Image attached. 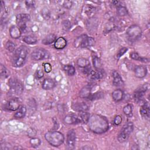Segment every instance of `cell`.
I'll return each instance as SVG.
<instances>
[{"label":"cell","instance_id":"d590c367","mask_svg":"<svg viewBox=\"0 0 150 150\" xmlns=\"http://www.w3.org/2000/svg\"><path fill=\"white\" fill-rule=\"evenodd\" d=\"M1 76L4 78H6L9 76V71L8 69L2 64L1 65Z\"/></svg>","mask_w":150,"mask_h":150},{"label":"cell","instance_id":"52a82bcc","mask_svg":"<svg viewBox=\"0 0 150 150\" xmlns=\"http://www.w3.org/2000/svg\"><path fill=\"white\" fill-rule=\"evenodd\" d=\"M9 86L11 88V93L12 94L20 95L22 93L23 87L22 84L15 78H11L8 81Z\"/></svg>","mask_w":150,"mask_h":150},{"label":"cell","instance_id":"b9f144b4","mask_svg":"<svg viewBox=\"0 0 150 150\" xmlns=\"http://www.w3.org/2000/svg\"><path fill=\"white\" fill-rule=\"evenodd\" d=\"M43 67H44V69H45V71L46 72V73H49L51 71L52 68V66L50 63H46L43 64Z\"/></svg>","mask_w":150,"mask_h":150},{"label":"cell","instance_id":"277c9868","mask_svg":"<svg viewBox=\"0 0 150 150\" xmlns=\"http://www.w3.org/2000/svg\"><path fill=\"white\" fill-rule=\"evenodd\" d=\"M133 129L134 125L131 122H128L124 124L118 135L117 138L118 141L120 142H124L126 141L129 138V136L132 132Z\"/></svg>","mask_w":150,"mask_h":150},{"label":"cell","instance_id":"ba28073f","mask_svg":"<svg viewBox=\"0 0 150 150\" xmlns=\"http://www.w3.org/2000/svg\"><path fill=\"white\" fill-rule=\"evenodd\" d=\"M50 56L49 52L43 48H38L33 51L31 54V57L35 60H40L48 59Z\"/></svg>","mask_w":150,"mask_h":150},{"label":"cell","instance_id":"ffe728a7","mask_svg":"<svg viewBox=\"0 0 150 150\" xmlns=\"http://www.w3.org/2000/svg\"><path fill=\"white\" fill-rule=\"evenodd\" d=\"M149 112L150 111H149V104L148 103H145L140 109V114L143 117L146 119H149Z\"/></svg>","mask_w":150,"mask_h":150},{"label":"cell","instance_id":"60d3db41","mask_svg":"<svg viewBox=\"0 0 150 150\" xmlns=\"http://www.w3.org/2000/svg\"><path fill=\"white\" fill-rule=\"evenodd\" d=\"M127 50H128V49L127 47H122V48H121L119 50V52H118V53L117 54V59H119L120 57H121L127 51Z\"/></svg>","mask_w":150,"mask_h":150},{"label":"cell","instance_id":"6da1fadb","mask_svg":"<svg viewBox=\"0 0 150 150\" xmlns=\"http://www.w3.org/2000/svg\"><path fill=\"white\" fill-rule=\"evenodd\" d=\"M87 122L90 130L95 133L102 134L108 129V120L102 115H92L90 117Z\"/></svg>","mask_w":150,"mask_h":150},{"label":"cell","instance_id":"7402d4cb","mask_svg":"<svg viewBox=\"0 0 150 150\" xmlns=\"http://www.w3.org/2000/svg\"><path fill=\"white\" fill-rule=\"evenodd\" d=\"M124 92L121 89H117L112 93V97L115 101H120L123 98Z\"/></svg>","mask_w":150,"mask_h":150},{"label":"cell","instance_id":"30bf717a","mask_svg":"<svg viewBox=\"0 0 150 150\" xmlns=\"http://www.w3.org/2000/svg\"><path fill=\"white\" fill-rule=\"evenodd\" d=\"M148 88V84L147 83L144 84L143 86H142L140 88H138L134 93V98L136 101L139 102L142 100L143 96L146 90Z\"/></svg>","mask_w":150,"mask_h":150},{"label":"cell","instance_id":"836d02e7","mask_svg":"<svg viewBox=\"0 0 150 150\" xmlns=\"http://www.w3.org/2000/svg\"><path fill=\"white\" fill-rule=\"evenodd\" d=\"M93 63L94 67L96 69H98V70L100 69L101 66V63L100 59L98 57H97L96 56H93Z\"/></svg>","mask_w":150,"mask_h":150},{"label":"cell","instance_id":"bcb514c9","mask_svg":"<svg viewBox=\"0 0 150 150\" xmlns=\"http://www.w3.org/2000/svg\"><path fill=\"white\" fill-rule=\"evenodd\" d=\"M91 67H90V65L88 66L87 67L84 68V70H83V72L84 74H90V72L91 71Z\"/></svg>","mask_w":150,"mask_h":150},{"label":"cell","instance_id":"ee69618b","mask_svg":"<svg viewBox=\"0 0 150 150\" xmlns=\"http://www.w3.org/2000/svg\"><path fill=\"white\" fill-rule=\"evenodd\" d=\"M62 5L67 8V9H69L71 8V6H72V2L71 1H63V4Z\"/></svg>","mask_w":150,"mask_h":150},{"label":"cell","instance_id":"74e56055","mask_svg":"<svg viewBox=\"0 0 150 150\" xmlns=\"http://www.w3.org/2000/svg\"><path fill=\"white\" fill-rule=\"evenodd\" d=\"M42 15L45 19H48L50 18V13L49 9L46 8H45L42 11Z\"/></svg>","mask_w":150,"mask_h":150},{"label":"cell","instance_id":"8d00e7d4","mask_svg":"<svg viewBox=\"0 0 150 150\" xmlns=\"http://www.w3.org/2000/svg\"><path fill=\"white\" fill-rule=\"evenodd\" d=\"M30 144L33 147L36 148V147H38V146L40 145V140L39 138H32L30 140Z\"/></svg>","mask_w":150,"mask_h":150},{"label":"cell","instance_id":"d6a6232c","mask_svg":"<svg viewBox=\"0 0 150 150\" xmlns=\"http://www.w3.org/2000/svg\"><path fill=\"white\" fill-rule=\"evenodd\" d=\"M104 97V94L102 92H97L94 94H91L88 97V100H97V99H101Z\"/></svg>","mask_w":150,"mask_h":150},{"label":"cell","instance_id":"2e32d148","mask_svg":"<svg viewBox=\"0 0 150 150\" xmlns=\"http://www.w3.org/2000/svg\"><path fill=\"white\" fill-rule=\"evenodd\" d=\"M112 76L113 77V84L115 86H121L123 85V80L122 77L120 75V74L117 71H113L112 73Z\"/></svg>","mask_w":150,"mask_h":150},{"label":"cell","instance_id":"d6986e66","mask_svg":"<svg viewBox=\"0 0 150 150\" xmlns=\"http://www.w3.org/2000/svg\"><path fill=\"white\" fill-rule=\"evenodd\" d=\"M67 45L66 40L63 38L60 37L57 38L54 43V46L57 49H62L66 47Z\"/></svg>","mask_w":150,"mask_h":150},{"label":"cell","instance_id":"f546056e","mask_svg":"<svg viewBox=\"0 0 150 150\" xmlns=\"http://www.w3.org/2000/svg\"><path fill=\"white\" fill-rule=\"evenodd\" d=\"M77 65L80 67H83V68H85L86 67H87L88 66L90 65V62L89 61L85 59V58H80L77 60Z\"/></svg>","mask_w":150,"mask_h":150},{"label":"cell","instance_id":"603a6c76","mask_svg":"<svg viewBox=\"0 0 150 150\" xmlns=\"http://www.w3.org/2000/svg\"><path fill=\"white\" fill-rule=\"evenodd\" d=\"M91 94V87L89 86H86L80 91V96L82 98H88Z\"/></svg>","mask_w":150,"mask_h":150},{"label":"cell","instance_id":"681fc988","mask_svg":"<svg viewBox=\"0 0 150 150\" xmlns=\"http://www.w3.org/2000/svg\"><path fill=\"white\" fill-rule=\"evenodd\" d=\"M13 149H22V147H14L13 148Z\"/></svg>","mask_w":150,"mask_h":150},{"label":"cell","instance_id":"7dc6e473","mask_svg":"<svg viewBox=\"0 0 150 150\" xmlns=\"http://www.w3.org/2000/svg\"><path fill=\"white\" fill-rule=\"evenodd\" d=\"M28 135L29 137H33V136L35 135L36 134V131L32 129V128H29L28 130Z\"/></svg>","mask_w":150,"mask_h":150},{"label":"cell","instance_id":"cb8c5ba5","mask_svg":"<svg viewBox=\"0 0 150 150\" xmlns=\"http://www.w3.org/2000/svg\"><path fill=\"white\" fill-rule=\"evenodd\" d=\"M26 113V108L25 106L21 105L19 107V108L18 109V111L15 113L14 117L17 118H23L25 116V114Z\"/></svg>","mask_w":150,"mask_h":150},{"label":"cell","instance_id":"4dcf8cb0","mask_svg":"<svg viewBox=\"0 0 150 150\" xmlns=\"http://www.w3.org/2000/svg\"><path fill=\"white\" fill-rule=\"evenodd\" d=\"M123 112L125 115L131 117L132 115V105L131 104H127L123 108Z\"/></svg>","mask_w":150,"mask_h":150},{"label":"cell","instance_id":"9c48e42d","mask_svg":"<svg viewBox=\"0 0 150 150\" xmlns=\"http://www.w3.org/2000/svg\"><path fill=\"white\" fill-rule=\"evenodd\" d=\"M76 132L74 129H70L68 131L67 135V149H73L74 148L76 143Z\"/></svg>","mask_w":150,"mask_h":150},{"label":"cell","instance_id":"ab89813d","mask_svg":"<svg viewBox=\"0 0 150 150\" xmlns=\"http://www.w3.org/2000/svg\"><path fill=\"white\" fill-rule=\"evenodd\" d=\"M122 120V117L120 115H116L114 118L113 122L115 125H118L121 123Z\"/></svg>","mask_w":150,"mask_h":150},{"label":"cell","instance_id":"5bb4252c","mask_svg":"<svg viewBox=\"0 0 150 150\" xmlns=\"http://www.w3.org/2000/svg\"><path fill=\"white\" fill-rule=\"evenodd\" d=\"M135 75L138 78L144 77L147 73L146 67L142 65H138L135 69Z\"/></svg>","mask_w":150,"mask_h":150},{"label":"cell","instance_id":"9a60e30c","mask_svg":"<svg viewBox=\"0 0 150 150\" xmlns=\"http://www.w3.org/2000/svg\"><path fill=\"white\" fill-rule=\"evenodd\" d=\"M73 109L78 112L82 111H87L88 110V105L84 102L80 103H76L73 104Z\"/></svg>","mask_w":150,"mask_h":150},{"label":"cell","instance_id":"4316f807","mask_svg":"<svg viewBox=\"0 0 150 150\" xmlns=\"http://www.w3.org/2000/svg\"><path fill=\"white\" fill-rule=\"evenodd\" d=\"M79 117L80 118L81 123H87L90 118V114L86 111L79 112Z\"/></svg>","mask_w":150,"mask_h":150},{"label":"cell","instance_id":"f6af8a7d","mask_svg":"<svg viewBox=\"0 0 150 150\" xmlns=\"http://www.w3.org/2000/svg\"><path fill=\"white\" fill-rule=\"evenodd\" d=\"M25 4L27 7L32 8L35 5V1H26Z\"/></svg>","mask_w":150,"mask_h":150},{"label":"cell","instance_id":"8fae6325","mask_svg":"<svg viewBox=\"0 0 150 150\" xmlns=\"http://www.w3.org/2000/svg\"><path fill=\"white\" fill-rule=\"evenodd\" d=\"M30 19V16L27 13H20L16 16V22L19 28L26 26V23Z\"/></svg>","mask_w":150,"mask_h":150},{"label":"cell","instance_id":"484cf974","mask_svg":"<svg viewBox=\"0 0 150 150\" xmlns=\"http://www.w3.org/2000/svg\"><path fill=\"white\" fill-rule=\"evenodd\" d=\"M23 40L27 44L32 45L36 43L37 38L33 35H29L24 36L23 38Z\"/></svg>","mask_w":150,"mask_h":150},{"label":"cell","instance_id":"7a4b0ae2","mask_svg":"<svg viewBox=\"0 0 150 150\" xmlns=\"http://www.w3.org/2000/svg\"><path fill=\"white\" fill-rule=\"evenodd\" d=\"M29 52L28 48L25 46H21L15 51L12 59L13 66L19 67L23 66L25 62Z\"/></svg>","mask_w":150,"mask_h":150},{"label":"cell","instance_id":"5b68a950","mask_svg":"<svg viewBox=\"0 0 150 150\" xmlns=\"http://www.w3.org/2000/svg\"><path fill=\"white\" fill-rule=\"evenodd\" d=\"M126 34L130 41H135L141 37L142 30L138 25H132L127 29Z\"/></svg>","mask_w":150,"mask_h":150},{"label":"cell","instance_id":"44dd1931","mask_svg":"<svg viewBox=\"0 0 150 150\" xmlns=\"http://www.w3.org/2000/svg\"><path fill=\"white\" fill-rule=\"evenodd\" d=\"M56 36L53 33L47 35L42 41V43L45 45H50L54 42L56 40Z\"/></svg>","mask_w":150,"mask_h":150},{"label":"cell","instance_id":"f35d334b","mask_svg":"<svg viewBox=\"0 0 150 150\" xmlns=\"http://www.w3.org/2000/svg\"><path fill=\"white\" fill-rule=\"evenodd\" d=\"M63 29L64 30H68L71 27V23L69 21H64L62 22Z\"/></svg>","mask_w":150,"mask_h":150},{"label":"cell","instance_id":"83f0119b","mask_svg":"<svg viewBox=\"0 0 150 150\" xmlns=\"http://www.w3.org/2000/svg\"><path fill=\"white\" fill-rule=\"evenodd\" d=\"M130 57L131 59L135 60H139L140 62H142L144 63H147L148 62L149 60L147 58H144V57H141L136 52H132L130 54Z\"/></svg>","mask_w":150,"mask_h":150},{"label":"cell","instance_id":"1f68e13d","mask_svg":"<svg viewBox=\"0 0 150 150\" xmlns=\"http://www.w3.org/2000/svg\"><path fill=\"white\" fill-rule=\"evenodd\" d=\"M64 70L69 76H73L76 72L75 68L71 65H65L64 66Z\"/></svg>","mask_w":150,"mask_h":150},{"label":"cell","instance_id":"7c38bea8","mask_svg":"<svg viewBox=\"0 0 150 150\" xmlns=\"http://www.w3.org/2000/svg\"><path fill=\"white\" fill-rule=\"evenodd\" d=\"M64 122L67 124H76L81 123L80 118L78 115L69 114L64 118Z\"/></svg>","mask_w":150,"mask_h":150},{"label":"cell","instance_id":"4fadbf2b","mask_svg":"<svg viewBox=\"0 0 150 150\" xmlns=\"http://www.w3.org/2000/svg\"><path fill=\"white\" fill-rule=\"evenodd\" d=\"M20 107L19 100L16 98H11L6 103V108L11 111H16Z\"/></svg>","mask_w":150,"mask_h":150},{"label":"cell","instance_id":"7bdbcfd3","mask_svg":"<svg viewBox=\"0 0 150 150\" xmlns=\"http://www.w3.org/2000/svg\"><path fill=\"white\" fill-rule=\"evenodd\" d=\"M11 145L8 143H6V142H4L3 144H1V149L2 150H7V149H9L11 148Z\"/></svg>","mask_w":150,"mask_h":150},{"label":"cell","instance_id":"e575fe53","mask_svg":"<svg viewBox=\"0 0 150 150\" xmlns=\"http://www.w3.org/2000/svg\"><path fill=\"white\" fill-rule=\"evenodd\" d=\"M16 47V45L12 41L8 40L5 45L6 49L9 52H13L15 51Z\"/></svg>","mask_w":150,"mask_h":150},{"label":"cell","instance_id":"f1b7e54d","mask_svg":"<svg viewBox=\"0 0 150 150\" xmlns=\"http://www.w3.org/2000/svg\"><path fill=\"white\" fill-rule=\"evenodd\" d=\"M117 12L118 15L121 16H126L128 14V11L127 9V8L122 5L117 8Z\"/></svg>","mask_w":150,"mask_h":150},{"label":"cell","instance_id":"d4e9b609","mask_svg":"<svg viewBox=\"0 0 150 150\" xmlns=\"http://www.w3.org/2000/svg\"><path fill=\"white\" fill-rule=\"evenodd\" d=\"M89 75L90 76V77L93 80L101 79L103 78V77L104 76L103 72L100 70H98L97 71L91 70V71L90 72Z\"/></svg>","mask_w":150,"mask_h":150},{"label":"cell","instance_id":"ac0fdd59","mask_svg":"<svg viewBox=\"0 0 150 150\" xmlns=\"http://www.w3.org/2000/svg\"><path fill=\"white\" fill-rule=\"evenodd\" d=\"M9 34L13 39H18L21 35V30L16 26H12L9 29Z\"/></svg>","mask_w":150,"mask_h":150},{"label":"cell","instance_id":"8992f818","mask_svg":"<svg viewBox=\"0 0 150 150\" xmlns=\"http://www.w3.org/2000/svg\"><path fill=\"white\" fill-rule=\"evenodd\" d=\"M95 43L94 39L91 37H88L86 35H83L78 37L74 40V45L76 47H88L94 45Z\"/></svg>","mask_w":150,"mask_h":150},{"label":"cell","instance_id":"e0dca14e","mask_svg":"<svg viewBox=\"0 0 150 150\" xmlns=\"http://www.w3.org/2000/svg\"><path fill=\"white\" fill-rule=\"evenodd\" d=\"M55 86L54 81L50 78L45 79L43 83L42 87L44 90H50L52 89Z\"/></svg>","mask_w":150,"mask_h":150},{"label":"cell","instance_id":"3957f363","mask_svg":"<svg viewBox=\"0 0 150 150\" xmlns=\"http://www.w3.org/2000/svg\"><path fill=\"white\" fill-rule=\"evenodd\" d=\"M46 140L53 146H59L61 145L64 140V135L62 133L55 131H49L45 135Z\"/></svg>","mask_w":150,"mask_h":150},{"label":"cell","instance_id":"c3c4849f","mask_svg":"<svg viewBox=\"0 0 150 150\" xmlns=\"http://www.w3.org/2000/svg\"><path fill=\"white\" fill-rule=\"evenodd\" d=\"M36 74V76L38 78H41L43 76V73L41 70H38Z\"/></svg>","mask_w":150,"mask_h":150}]
</instances>
